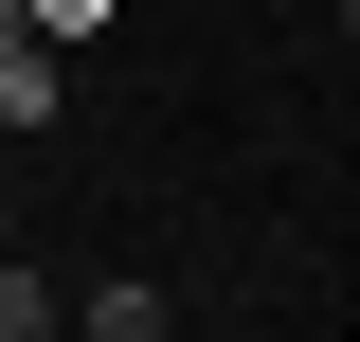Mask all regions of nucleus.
Instances as JSON below:
<instances>
[{
  "label": "nucleus",
  "mask_w": 360,
  "mask_h": 342,
  "mask_svg": "<svg viewBox=\"0 0 360 342\" xmlns=\"http://www.w3.org/2000/svg\"><path fill=\"white\" fill-rule=\"evenodd\" d=\"M54 108H72V54H54V37H37V18H18V37H0V127L37 144V127H54Z\"/></svg>",
  "instance_id": "f257e3e1"
},
{
  "label": "nucleus",
  "mask_w": 360,
  "mask_h": 342,
  "mask_svg": "<svg viewBox=\"0 0 360 342\" xmlns=\"http://www.w3.org/2000/svg\"><path fill=\"white\" fill-rule=\"evenodd\" d=\"M54 342H180V306L144 289V270H108V289H90V306H72V324H54Z\"/></svg>",
  "instance_id": "f03ea898"
},
{
  "label": "nucleus",
  "mask_w": 360,
  "mask_h": 342,
  "mask_svg": "<svg viewBox=\"0 0 360 342\" xmlns=\"http://www.w3.org/2000/svg\"><path fill=\"white\" fill-rule=\"evenodd\" d=\"M54 324H72V289H54L37 253H0V342H54Z\"/></svg>",
  "instance_id": "7ed1b4c3"
},
{
  "label": "nucleus",
  "mask_w": 360,
  "mask_h": 342,
  "mask_svg": "<svg viewBox=\"0 0 360 342\" xmlns=\"http://www.w3.org/2000/svg\"><path fill=\"white\" fill-rule=\"evenodd\" d=\"M307 18H342V54H360V0H307Z\"/></svg>",
  "instance_id": "20e7f679"
},
{
  "label": "nucleus",
  "mask_w": 360,
  "mask_h": 342,
  "mask_svg": "<svg viewBox=\"0 0 360 342\" xmlns=\"http://www.w3.org/2000/svg\"><path fill=\"white\" fill-rule=\"evenodd\" d=\"M0 37H18V0H0Z\"/></svg>",
  "instance_id": "39448f33"
},
{
  "label": "nucleus",
  "mask_w": 360,
  "mask_h": 342,
  "mask_svg": "<svg viewBox=\"0 0 360 342\" xmlns=\"http://www.w3.org/2000/svg\"><path fill=\"white\" fill-rule=\"evenodd\" d=\"M0 163H18V127H0Z\"/></svg>",
  "instance_id": "423d86ee"
}]
</instances>
